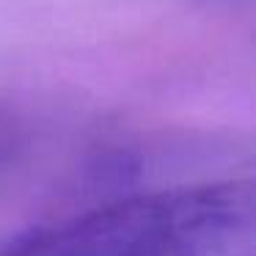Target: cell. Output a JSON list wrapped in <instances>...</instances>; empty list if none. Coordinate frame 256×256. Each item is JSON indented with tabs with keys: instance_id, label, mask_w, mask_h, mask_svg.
I'll return each instance as SVG.
<instances>
[{
	"instance_id": "cell-1",
	"label": "cell",
	"mask_w": 256,
	"mask_h": 256,
	"mask_svg": "<svg viewBox=\"0 0 256 256\" xmlns=\"http://www.w3.org/2000/svg\"><path fill=\"white\" fill-rule=\"evenodd\" d=\"M254 215L250 179L182 184L30 226L0 245V256H215L248 237Z\"/></svg>"
},
{
	"instance_id": "cell-2",
	"label": "cell",
	"mask_w": 256,
	"mask_h": 256,
	"mask_svg": "<svg viewBox=\"0 0 256 256\" xmlns=\"http://www.w3.org/2000/svg\"><path fill=\"white\" fill-rule=\"evenodd\" d=\"M196 3H206V6L215 3V6H218V3H237V0H196Z\"/></svg>"
}]
</instances>
